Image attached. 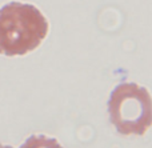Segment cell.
Returning a JSON list of instances; mask_svg holds the SVG:
<instances>
[{
	"instance_id": "6da1fadb",
	"label": "cell",
	"mask_w": 152,
	"mask_h": 148,
	"mask_svg": "<svg viewBox=\"0 0 152 148\" xmlns=\"http://www.w3.org/2000/svg\"><path fill=\"white\" fill-rule=\"evenodd\" d=\"M50 31L47 17L37 7L12 1L0 8V53L24 56L35 51Z\"/></svg>"
},
{
	"instance_id": "7a4b0ae2",
	"label": "cell",
	"mask_w": 152,
	"mask_h": 148,
	"mask_svg": "<svg viewBox=\"0 0 152 148\" xmlns=\"http://www.w3.org/2000/svg\"><path fill=\"white\" fill-rule=\"evenodd\" d=\"M111 123L121 135H144L152 124V101L147 88L136 83L116 85L108 99Z\"/></svg>"
},
{
	"instance_id": "3957f363",
	"label": "cell",
	"mask_w": 152,
	"mask_h": 148,
	"mask_svg": "<svg viewBox=\"0 0 152 148\" xmlns=\"http://www.w3.org/2000/svg\"><path fill=\"white\" fill-rule=\"evenodd\" d=\"M19 148H64L56 139L44 135H32Z\"/></svg>"
},
{
	"instance_id": "277c9868",
	"label": "cell",
	"mask_w": 152,
	"mask_h": 148,
	"mask_svg": "<svg viewBox=\"0 0 152 148\" xmlns=\"http://www.w3.org/2000/svg\"><path fill=\"white\" fill-rule=\"evenodd\" d=\"M0 148H13L11 146H4V144H0Z\"/></svg>"
}]
</instances>
